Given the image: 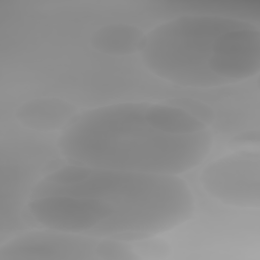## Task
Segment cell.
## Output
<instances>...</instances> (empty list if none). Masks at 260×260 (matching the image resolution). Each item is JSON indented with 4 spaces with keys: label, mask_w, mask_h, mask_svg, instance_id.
Segmentation results:
<instances>
[{
    "label": "cell",
    "mask_w": 260,
    "mask_h": 260,
    "mask_svg": "<svg viewBox=\"0 0 260 260\" xmlns=\"http://www.w3.org/2000/svg\"><path fill=\"white\" fill-rule=\"evenodd\" d=\"M146 32L127 23H111L98 28L90 38L91 47L108 56H128L140 53Z\"/></svg>",
    "instance_id": "52a82bcc"
},
{
    "label": "cell",
    "mask_w": 260,
    "mask_h": 260,
    "mask_svg": "<svg viewBox=\"0 0 260 260\" xmlns=\"http://www.w3.org/2000/svg\"><path fill=\"white\" fill-rule=\"evenodd\" d=\"M101 238L41 226L13 237L0 247V260H95Z\"/></svg>",
    "instance_id": "5b68a950"
},
{
    "label": "cell",
    "mask_w": 260,
    "mask_h": 260,
    "mask_svg": "<svg viewBox=\"0 0 260 260\" xmlns=\"http://www.w3.org/2000/svg\"><path fill=\"white\" fill-rule=\"evenodd\" d=\"M25 209L40 226L134 243L191 219L195 199L179 176L66 161L38 179Z\"/></svg>",
    "instance_id": "6da1fadb"
},
{
    "label": "cell",
    "mask_w": 260,
    "mask_h": 260,
    "mask_svg": "<svg viewBox=\"0 0 260 260\" xmlns=\"http://www.w3.org/2000/svg\"><path fill=\"white\" fill-rule=\"evenodd\" d=\"M209 125L175 104L125 102L79 115L59 135L67 162L180 176L208 156Z\"/></svg>",
    "instance_id": "7a4b0ae2"
},
{
    "label": "cell",
    "mask_w": 260,
    "mask_h": 260,
    "mask_svg": "<svg viewBox=\"0 0 260 260\" xmlns=\"http://www.w3.org/2000/svg\"><path fill=\"white\" fill-rule=\"evenodd\" d=\"M134 250L138 257H151V258H161L166 257L170 252H168V247L162 242H157L153 237L146 238L137 242L132 243Z\"/></svg>",
    "instance_id": "ba28073f"
},
{
    "label": "cell",
    "mask_w": 260,
    "mask_h": 260,
    "mask_svg": "<svg viewBox=\"0 0 260 260\" xmlns=\"http://www.w3.org/2000/svg\"><path fill=\"white\" fill-rule=\"evenodd\" d=\"M78 115V108L74 104L48 96L28 100L15 111V118L20 125L39 132L64 130Z\"/></svg>",
    "instance_id": "8992f818"
},
{
    "label": "cell",
    "mask_w": 260,
    "mask_h": 260,
    "mask_svg": "<svg viewBox=\"0 0 260 260\" xmlns=\"http://www.w3.org/2000/svg\"><path fill=\"white\" fill-rule=\"evenodd\" d=\"M140 56L153 75L172 84L225 86L258 75L260 29L229 15H181L146 32Z\"/></svg>",
    "instance_id": "3957f363"
},
{
    "label": "cell",
    "mask_w": 260,
    "mask_h": 260,
    "mask_svg": "<svg viewBox=\"0 0 260 260\" xmlns=\"http://www.w3.org/2000/svg\"><path fill=\"white\" fill-rule=\"evenodd\" d=\"M203 190L231 207H260L259 149H239L207 164L199 176Z\"/></svg>",
    "instance_id": "277c9868"
},
{
    "label": "cell",
    "mask_w": 260,
    "mask_h": 260,
    "mask_svg": "<svg viewBox=\"0 0 260 260\" xmlns=\"http://www.w3.org/2000/svg\"><path fill=\"white\" fill-rule=\"evenodd\" d=\"M259 131H248L232 138L230 145L232 150L259 149Z\"/></svg>",
    "instance_id": "9c48e42d"
}]
</instances>
